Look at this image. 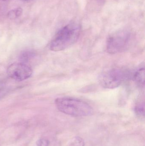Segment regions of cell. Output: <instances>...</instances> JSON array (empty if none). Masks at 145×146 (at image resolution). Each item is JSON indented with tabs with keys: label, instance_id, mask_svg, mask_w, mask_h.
<instances>
[{
	"label": "cell",
	"instance_id": "6da1fadb",
	"mask_svg": "<svg viewBox=\"0 0 145 146\" xmlns=\"http://www.w3.org/2000/svg\"><path fill=\"white\" fill-rule=\"evenodd\" d=\"M56 107L60 111L74 117H86L93 113L92 106L87 102L70 97H62L55 100Z\"/></svg>",
	"mask_w": 145,
	"mask_h": 146
},
{
	"label": "cell",
	"instance_id": "7a4b0ae2",
	"mask_svg": "<svg viewBox=\"0 0 145 146\" xmlns=\"http://www.w3.org/2000/svg\"><path fill=\"white\" fill-rule=\"evenodd\" d=\"M81 33V27L76 24H70L61 28L50 44L53 51H62L73 45L77 41Z\"/></svg>",
	"mask_w": 145,
	"mask_h": 146
},
{
	"label": "cell",
	"instance_id": "3957f363",
	"mask_svg": "<svg viewBox=\"0 0 145 146\" xmlns=\"http://www.w3.org/2000/svg\"><path fill=\"white\" fill-rule=\"evenodd\" d=\"M128 74L121 68H112L102 73L99 81L103 87L113 89L119 86L129 77Z\"/></svg>",
	"mask_w": 145,
	"mask_h": 146
},
{
	"label": "cell",
	"instance_id": "277c9868",
	"mask_svg": "<svg viewBox=\"0 0 145 146\" xmlns=\"http://www.w3.org/2000/svg\"><path fill=\"white\" fill-rule=\"evenodd\" d=\"M130 37V34L127 31H120L112 34L106 41L107 52L115 54L123 51L128 45Z\"/></svg>",
	"mask_w": 145,
	"mask_h": 146
},
{
	"label": "cell",
	"instance_id": "5b68a950",
	"mask_svg": "<svg viewBox=\"0 0 145 146\" xmlns=\"http://www.w3.org/2000/svg\"><path fill=\"white\" fill-rule=\"evenodd\" d=\"M31 68L24 62L14 63L7 68L9 76L17 81H23L30 78L32 74Z\"/></svg>",
	"mask_w": 145,
	"mask_h": 146
},
{
	"label": "cell",
	"instance_id": "8992f818",
	"mask_svg": "<svg viewBox=\"0 0 145 146\" xmlns=\"http://www.w3.org/2000/svg\"><path fill=\"white\" fill-rule=\"evenodd\" d=\"M135 82L140 87H144L145 85V68L144 67L138 69L133 76Z\"/></svg>",
	"mask_w": 145,
	"mask_h": 146
},
{
	"label": "cell",
	"instance_id": "52a82bcc",
	"mask_svg": "<svg viewBox=\"0 0 145 146\" xmlns=\"http://www.w3.org/2000/svg\"><path fill=\"white\" fill-rule=\"evenodd\" d=\"M135 113L138 116L144 117L145 104L144 102H140L138 103L135 107Z\"/></svg>",
	"mask_w": 145,
	"mask_h": 146
},
{
	"label": "cell",
	"instance_id": "ba28073f",
	"mask_svg": "<svg viewBox=\"0 0 145 146\" xmlns=\"http://www.w3.org/2000/svg\"><path fill=\"white\" fill-rule=\"evenodd\" d=\"M23 13V9L21 8H17L11 10L8 13V17L9 19H14L20 17Z\"/></svg>",
	"mask_w": 145,
	"mask_h": 146
},
{
	"label": "cell",
	"instance_id": "9c48e42d",
	"mask_svg": "<svg viewBox=\"0 0 145 146\" xmlns=\"http://www.w3.org/2000/svg\"><path fill=\"white\" fill-rule=\"evenodd\" d=\"M70 146H84V141L81 137H75L72 141Z\"/></svg>",
	"mask_w": 145,
	"mask_h": 146
},
{
	"label": "cell",
	"instance_id": "30bf717a",
	"mask_svg": "<svg viewBox=\"0 0 145 146\" xmlns=\"http://www.w3.org/2000/svg\"><path fill=\"white\" fill-rule=\"evenodd\" d=\"M33 53L30 51H25L22 53L20 56V60L24 62L28 61L33 56Z\"/></svg>",
	"mask_w": 145,
	"mask_h": 146
},
{
	"label": "cell",
	"instance_id": "8fae6325",
	"mask_svg": "<svg viewBox=\"0 0 145 146\" xmlns=\"http://www.w3.org/2000/svg\"><path fill=\"white\" fill-rule=\"evenodd\" d=\"M37 146H49V141L45 139L38 140L36 143Z\"/></svg>",
	"mask_w": 145,
	"mask_h": 146
},
{
	"label": "cell",
	"instance_id": "7c38bea8",
	"mask_svg": "<svg viewBox=\"0 0 145 146\" xmlns=\"http://www.w3.org/2000/svg\"><path fill=\"white\" fill-rule=\"evenodd\" d=\"M3 1H7V0H3Z\"/></svg>",
	"mask_w": 145,
	"mask_h": 146
}]
</instances>
